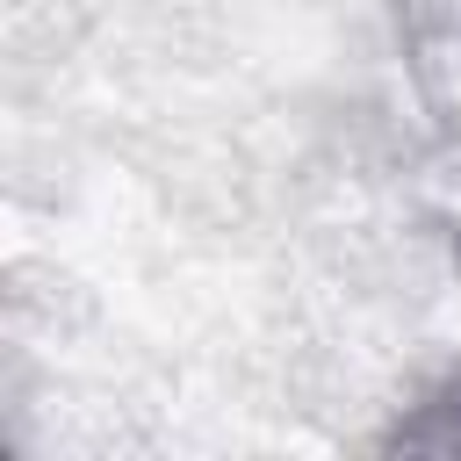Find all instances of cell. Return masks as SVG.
Masks as SVG:
<instances>
[{
  "mask_svg": "<svg viewBox=\"0 0 461 461\" xmlns=\"http://www.w3.org/2000/svg\"><path fill=\"white\" fill-rule=\"evenodd\" d=\"M389 439H396V447H432V454H454V447H461V375H454L439 396H425V411H418L411 425H396Z\"/></svg>",
  "mask_w": 461,
  "mask_h": 461,
  "instance_id": "obj_1",
  "label": "cell"
}]
</instances>
